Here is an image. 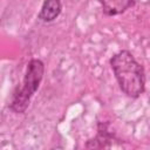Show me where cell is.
I'll return each mask as SVG.
<instances>
[{"label": "cell", "instance_id": "2", "mask_svg": "<svg viewBox=\"0 0 150 150\" xmlns=\"http://www.w3.org/2000/svg\"><path fill=\"white\" fill-rule=\"evenodd\" d=\"M45 73L43 62L39 59H33L27 64L26 74L22 81V86L13 94V98L11 102V108L15 112H23L34 95L38 90Z\"/></svg>", "mask_w": 150, "mask_h": 150}, {"label": "cell", "instance_id": "1", "mask_svg": "<svg viewBox=\"0 0 150 150\" xmlns=\"http://www.w3.org/2000/svg\"><path fill=\"white\" fill-rule=\"evenodd\" d=\"M110 66L121 90L129 97H138L145 88L144 68L128 50H121L110 59Z\"/></svg>", "mask_w": 150, "mask_h": 150}, {"label": "cell", "instance_id": "4", "mask_svg": "<svg viewBox=\"0 0 150 150\" xmlns=\"http://www.w3.org/2000/svg\"><path fill=\"white\" fill-rule=\"evenodd\" d=\"M102 5L103 13L111 16L125 12L132 4V0H98Z\"/></svg>", "mask_w": 150, "mask_h": 150}, {"label": "cell", "instance_id": "3", "mask_svg": "<svg viewBox=\"0 0 150 150\" xmlns=\"http://www.w3.org/2000/svg\"><path fill=\"white\" fill-rule=\"evenodd\" d=\"M61 9L62 5L60 0H45L39 13V19L45 22L54 21L60 15Z\"/></svg>", "mask_w": 150, "mask_h": 150}]
</instances>
